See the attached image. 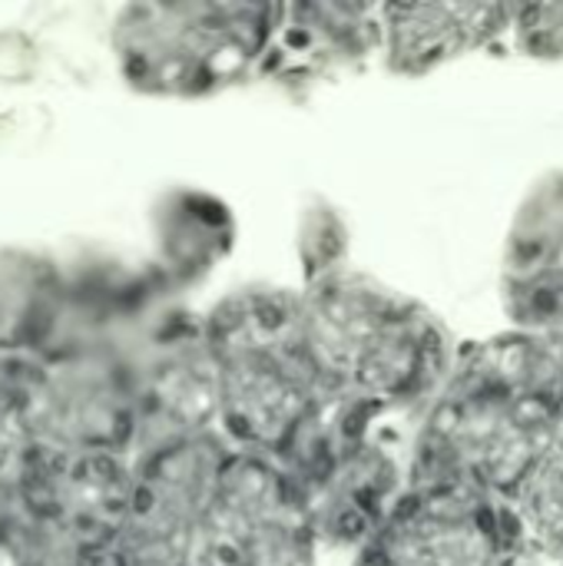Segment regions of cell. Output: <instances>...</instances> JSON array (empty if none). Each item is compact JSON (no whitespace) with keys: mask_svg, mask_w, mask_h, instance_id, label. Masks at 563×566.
I'll list each match as a JSON object with an SVG mask.
<instances>
[{"mask_svg":"<svg viewBox=\"0 0 563 566\" xmlns=\"http://www.w3.org/2000/svg\"><path fill=\"white\" fill-rule=\"evenodd\" d=\"M338 235L332 212L302 226L305 285L295 295L315 371L335 398L421 418L461 348L428 305L345 262V249L329 252Z\"/></svg>","mask_w":563,"mask_h":566,"instance_id":"obj_1","label":"cell"},{"mask_svg":"<svg viewBox=\"0 0 563 566\" xmlns=\"http://www.w3.org/2000/svg\"><path fill=\"white\" fill-rule=\"evenodd\" d=\"M563 424V338L508 332L465 345L411 441L408 488L511 497Z\"/></svg>","mask_w":563,"mask_h":566,"instance_id":"obj_2","label":"cell"},{"mask_svg":"<svg viewBox=\"0 0 563 566\" xmlns=\"http://www.w3.org/2000/svg\"><path fill=\"white\" fill-rule=\"evenodd\" d=\"M202 328L216 361L222 438L236 451L275 458L329 395L305 345L299 295L282 285L236 289Z\"/></svg>","mask_w":563,"mask_h":566,"instance_id":"obj_3","label":"cell"},{"mask_svg":"<svg viewBox=\"0 0 563 566\" xmlns=\"http://www.w3.org/2000/svg\"><path fill=\"white\" fill-rule=\"evenodd\" d=\"M398 418L325 395L272 458L299 488L322 551L358 557L408 494L415 434L402 441Z\"/></svg>","mask_w":563,"mask_h":566,"instance_id":"obj_4","label":"cell"},{"mask_svg":"<svg viewBox=\"0 0 563 566\" xmlns=\"http://www.w3.org/2000/svg\"><path fill=\"white\" fill-rule=\"evenodd\" d=\"M279 3H149L116 23V50L133 86L156 96H209L259 80Z\"/></svg>","mask_w":563,"mask_h":566,"instance_id":"obj_5","label":"cell"},{"mask_svg":"<svg viewBox=\"0 0 563 566\" xmlns=\"http://www.w3.org/2000/svg\"><path fill=\"white\" fill-rule=\"evenodd\" d=\"M322 544L292 478L262 454L236 451L183 566H319Z\"/></svg>","mask_w":563,"mask_h":566,"instance_id":"obj_6","label":"cell"},{"mask_svg":"<svg viewBox=\"0 0 563 566\" xmlns=\"http://www.w3.org/2000/svg\"><path fill=\"white\" fill-rule=\"evenodd\" d=\"M362 554L385 566H518L534 557L511 504L468 488H408Z\"/></svg>","mask_w":563,"mask_h":566,"instance_id":"obj_7","label":"cell"},{"mask_svg":"<svg viewBox=\"0 0 563 566\" xmlns=\"http://www.w3.org/2000/svg\"><path fill=\"white\" fill-rule=\"evenodd\" d=\"M501 308L511 332L563 338V169L531 182L504 235Z\"/></svg>","mask_w":563,"mask_h":566,"instance_id":"obj_8","label":"cell"},{"mask_svg":"<svg viewBox=\"0 0 563 566\" xmlns=\"http://www.w3.org/2000/svg\"><path fill=\"white\" fill-rule=\"evenodd\" d=\"M382 56V3L295 0L279 3L259 80L305 86Z\"/></svg>","mask_w":563,"mask_h":566,"instance_id":"obj_9","label":"cell"},{"mask_svg":"<svg viewBox=\"0 0 563 566\" xmlns=\"http://www.w3.org/2000/svg\"><path fill=\"white\" fill-rule=\"evenodd\" d=\"M514 3H382V66L428 76L455 60L504 43Z\"/></svg>","mask_w":563,"mask_h":566,"instance_id":"obj_10","label":"cell"},{"mask_svg":"<svg viewBox=\"0 0 563 566\" xmlns=\"http://www.w3.org/2000/svg\"><path fill=\"white\" fill-rule=\"evenodd\" d=\"M508 504L524 547L544 566H563V424Z\"/></svg>","mask_w":563,"mask_h":566,"instance_id":"obj_11","label":"cell"},{"mask_svg":"<svg viewBox=\"0 0 563 566\" xmlns=\"http://www.w3.org/2000/svg\"><path fill=\"white\" fill-rule=\"evenodd\" d=\"M504 43L528 60H563V3H514Z\"/></svg>","mask_w":563,"mask_h":566,"instance_id":"obj_12","label":"cell"},{"mask_svg":"<svg viewBox=\"0 0 563 566\" xmlns=\"http://www.w3.org/2000/svg\"><path fill=\"white\" fill-rule=\"evenodd\" d=\"M348 566H385V564H378L375 557H368V554H358V557H352L348 560Z\"/></svg>","mask_w":563,"mask_h":566,"instance_id":"obj_13","label":"cell"},{"mask_svg":"<svg viewBox=\"0 0 563 566\" xmlns=\"http://www.w3.org/2000/svg\"><path fill=\"white\" fill-rule=\"evenodd\" d=\"M518 566H544V564H541L538 557H528V560H521V564H518Z\"/></svg>","mask_w":563,"mask_h":566,"instance_id":"obj_14","label":"cell"}]
</instances>
